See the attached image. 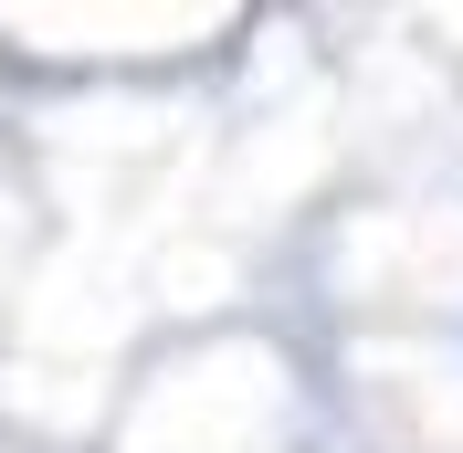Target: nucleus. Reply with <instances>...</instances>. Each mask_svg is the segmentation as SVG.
<instances>
[]
</instances>
